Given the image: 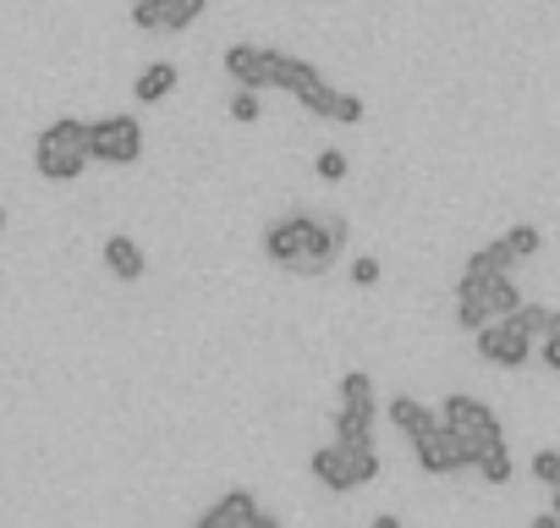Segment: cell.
Here are the masks:
<instances>
[{
    "instance_id": "8fae6325",
    "label": "cell",
    "mask_w": 560,
    "mask_h": 528,
    "mask_svg": "<svg viewBox=\"0 0 560 528\" xmlns=\"http://www.w3.org/2000/svg\"><path fill=\"white\" fill-rule=\"evenodd\" d=\"M209 12V0H132L138 34H187Z\"/></svg>"
},
{
    "instance_id": "52a82bcc",
    "label": "cell",
    "mask_w": 560,
    "mask_h": 528,
    "mask_svg": "<svg viewBox=\"0 0 560 528\" xmlns=\"http://www.w3.org/2000/svg\"><path fill=\"white\" fill-rule=\"evenodd\" d=\"M89 160L94 165H138L143 160V127L127 111L89 122Z\"/></svg>"
},
{
    "instance_id": "3957f363",
    "label": "cell",
    "mask_w": 560,
    "mask_h": 528,
    "mask_svg": "<svg viewBox=\"0 0 560 528\" xmlns=\"http://www.w3.org/2000/svg\"><path fill=\"white\" fill-rule=\"evenodd\" d=\"M516 303H522V292H516L511 271H494V276L462 271V282H456V325H462V331H478L483 320H500V314H511Z\"/></svg>"
},
{
    "instance_id": "d4e9b609",
    "label": "cell",
    "mask_w": 560,
    "mask_h": 528,
    "mask_svg": "<svg viewBox=\"0 0 560 528\" xmlns=\"http://www.w3.org/2000/svg\"><path fill=\"white\" fill-rule=\"evenodd\" d=\"M549 495H555V501H549V506H555V517H560V479H555V484H549Z\"/></svg>"
},
{
    "instance_id": "4fadbf2b",
    "label": "cell",
    "mask_w": 560,
    "mask_h": 528,
    "mask_svg": "<svg viewBox=\"0 0 560 528\" xmlns=\"http://www.w3.org/2000/svg\"><path fill=\"white\" fill-rule=\"evenodd\" d=\"M100 259H105V271H110L116 282H143V271H149V253H143V242H132L127 231L105 237Z\"/></svg>"
},
{
    "instance_id": "2e32d148",
    "label": "cell",
    "mask_w": 560,
    "mask_h": 528,
    "mask_svg": "<svg viewBox=\"0 0 560 528\" xmlns=\"http://www.w3.org/2000/svg\"><path fill=\"white\" fill-rule=\"evenodd\" d=\"M511 264H522V259L511 253V242H505V237H494V242H483V248H472V253H467V271H478V276L511 271Z\"/></svg>"
},
{
    "instance_id": "9a60e30c",
    "label": "cell",
    "mask_w": 560,
    "mask_h": 528,
    "mask_svg": "<svg viewBox=\"0 0 560 528\" xmlns=\"http://www.w3.org/2000/svg\"><path fill=\"white\" fill-rule=\"evenodd\" d=\"M385 418H390V424H396V429L412 440V435H423V429H429L440 413H434V408H423L418 397H390V402H385Z\"/></svg>"
},
{
    "instance_id": "9c48e42d",
    "label": "cell",
    "mask_w": 560,
    "mask_h": 528,
    "mask_svg": "<svg viewBox=\"0 0 560 528\" xmlns=\"http://www.w3.org/2000/svg\"><path fill=\"white\" fill-rule=\"evenodd\" d=\"M412 457H418V468H423L429 479H451V473H467V468H472V451H467L462 435L445 429L440 418H434L423 435H412Z\"/></svg>"
},
{
    "instance_id": "cb8c5ba5",
    "label": "cell",
    "mask_w": 560,
    "mask_h": 528,
    "mask_svg": "<svg viewBox=\"0 0 560 528\" xmlns=\"http://www.w3.org/2000/svg\"><path fill=\"white\" fill-rule=\"evenodd\" d=\"M380 276H385V271H380V259H369V253L352 259V282H358V287H380Z\"/></svg>"
},
{
    "instance_id": "e0dca14e",
    "label": "cell",
    "mask_w": 560,
    "mask_h": 528,
    "mask_svg": "<svg viewBox=\"0 0 560 528\" xmlns=\"http://www.w3.org/2000/svg\"><path fill=\"white\" fill-rule=\"evenodd\" d=\"M472 473H478L483 484H511V473H516V462H511V451H505V440H500V446H489V451H478V462H472Z\"/></svg>"
},
{
    "instance_id": "7a4b0ae2",
    "label": "cell",
    "mask_w": 560,
    "mask_h": 528,
    "mask_svg": "<svg viewBox=\"0 0 560 528\" xmlns=\"http://www.w3.org/2000/svg\"><path fill=\"white\" fill-rule=\"evenodd\" d=\"M34 165H39L45 182H78L89 171V122L56 116L34 144Z\"/></svg>"
},
{
    "instance_id": "5bb4252c",
    "label": "cell",
    "mask_w": 560,
    "mask_h": 528,
    "mask_svg": "<svg viewBox=\"0 0 560 528\" xmlns=\"http://www.w3.org/2000/svg\"><path fill=\"white\" fill-rule=\"evenodd\" d=\"M176 89V61H149L138 78H132V100L138 105H165Z\"/></svg>"
},
{
    "instance_id": "44dd1931",
    "label": "cell",
    "mask_w": 560,
    "mask_h": 528,
    "mask_svg": "<svg viewBox=\"0 0 560 528\" xmlns=\"http://www.w3.org/2000/svg\"><path fill=\"white\" fill-rule=\"evenodd\" d=\"M505 242H511V253H516V259H533V253L544 248V237H538V226H527V220H516V226L505 231Z\"/></svg>"
},
{
    "instance_id": "7c38bea8",
    "label": "cell",
    "mask_w": 560,
    "mask_h": 528,
    "mask_svg": "<svg viewBox=\"0 0 560 528\" xmlns=\"http://www.w3.org/2000/svg\"><path fill=\"white\" fill-rule=\"evenodd\" d=\"M225 78L242 83V89H269V45H231L220 56Z\"/></svg>"
},
{
    "instance_id": "ffe728a7",
    "label": "cell",
    "mask_w": 560,
    "mask_h": 528,
    "mask_svg": "<svg viewBox=\"0 0 560 528\" xmlns=\"http://www.w3.org/2000/svg\"><path fill=\"white\" fill-rule=\"evenodd\" d=\"M533 358H544V369H555V375H560V314H549V325H544V336H538Z\"/></svg>"
},
{
    "instance_id": "6da1fadb",
    "label": "cell",
    "mask_w": 560,
    "mask_h": 528,
    "mask_svg": "<svg viewBox=\"0 0 560 528\" xmlns=\"http://www.w3.org/2000/svg\"><path fill=\"white\" fill-rule=\"evenodd\" d=\"M347 215L341 209H325V215H280L275 226H264V259H275L280 271L292 276H325L330 264L347 253Z\"/></svg>"
},
{
    "instance_id": "8992f818",
    "label": "cell",
    "mask_w": 560,
    "mask_h": 528,
    "mask_svg": "<svg viewBox=\"0 0 560 528\" xmlns=\"http://www.w3.org/2000/svg\"><path fill=\"white\" fill-rule=\"evenodd\" d=\"M440 424L462 435V446L472 451V462H478V451H489V446H500V440H505L500 413H494L489 402L467 397V391H456V397H445V402H440Z\"/></svg>"
},
{
    "instance_id": "d6986e66",
    "label": "cell",
    "mask_w": 560,
    "mask_h": 528,
    "mask_svg": "<svg viewBox=\"0 0 560 528\" xmlns=\"http://www.w3.org/2000/svg\"><path fill=\"white\" fill-rule=\"evenodd\" d=\"M549 314H555V309H544V303H527V298H522V303L511 309V320H516V325H522V331H527L533 342L544 336V325H549Z\"/></svg>"
},
{
    "instance_id": "30bf717a",
    "label": "cell",
    "mask_w": 560,
    "mask_h": 528,
    "mask_svg": "<svg viewBox=\"0 0 560 528\" xmlns=\"http://www.w3.org/2000/svg\"><path fill=\"white\" fill-rule=\"evenodd\" d=\"M280 517L269 512V506H258V495L253 490H225L214 506H203L198 517H192V528H275Z\"/></svg>"
},
{
    "instance_id": "7402d4cb",
    "label": "cell",
    "mask_w": 560,
    "mask_h": 528,
    "mask_svg": "<svg viewBox=\"0 0 560 528\" xmlns=\"http://www.w3.org/2000/svg\"><path fill=\"white\" fill-rule=\"evenodd\" d=\"M314 171H319L325 182H347V171H352V160H347L341 149H319V160H314Z\"/></svg>"
},
{
    "instance_id": "484cf974",
    "label": "cell",
    "mask_w": 560,
    "mask_h": 528,
    "mask_svg": "<svg viewBox=\"0 0 560 528\" xmlns=\"http://www.w3.org/2000/svg\"><path fill=\"white\" fill-rule=\"evenodd\" d=\"M0 231H7V209H0Z\"/></svg>"
},
{
    "instance_id": "603a6c76",
    "label": "cell",
    "mask_w": 560,
    "mask_h": 528,
    "mask_svg": "<svg viewBox=\"0 0 560 528\" xmlns=\"http://www.w3.org/2000/svg\"><path fill=\"white\" fill-rule=\"evenodd\" d=\"M527 468H533V479H538V484H555V479H560V451H533V462H527Z\"/></svg>"
},
{
    "instance_id": "ba28073f",
    "label": "cell",
    "mask_w": 560,
    "mask_h": 528,
    "mask_svg": "<svg viewBox=\"0 0 560 528\" xmlns=\"http://www.w3.org/2000/svg\"><path fill=\"white\" fill-rule=\"evenodd\" d=\"M472 342H478V358L483 364H494V369H522L527 358H533V336L511 320V314H500V320H483L478 331H472Z\"/></svg>"
},
{
    "instance_id": "277c9868",
    "label": "cell",
    "mask_w": 560,
    "mask_h": 528,
    "mask_svg": "<svg viewBox=\"0 0 560 528\" xmlns=\"http://www.w3.org/2000/svg\"><path fill=\"white\" fill-rule=\"evenodd\" d=\"M374 418H380L374 375L369 369H347L341 375V408H336L330 440L336 446H374Z\"/></svg>"
},
{
    "instance_id": "5b68a950",
    "label": "cell",
    "mask_w": 560,
    "mask_h": 528,
    "mask_svg": "<svg viewBox=\"0 0 560 528\" xmlns=\"http://www.w3.org/2000/svg\"><path fill=\"white\" fill-rule=\"evenodd\" d=\"M308 473L325 484V490H336V495H347V490H363V484H374L380 479V451L374 446H319V451H308Z\"/></svg>"
},
{
    "instance_id": "ac0fdd59",
    "label": "cell",
    "mask_w": 560,
    "mask_h": 528,
    "mask_svg": "<svg viewBox=\"0 0 560 528\" xmlns=\"http://www.w3.org/2000/svg\"><path fill=\"white\" fill-rule=\"evenodd\" d=\"M225 111H231V122H236V127H253V122L264 116V100H258V89H242V83H236V94H231V105H225Z\"/></svg>"
}]
</instances>
